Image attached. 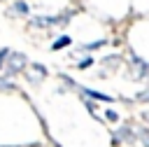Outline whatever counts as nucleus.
<instances>
[{
	"instance_id": "nucleus-11",
	"label": "nucleus",
	"mask_w": 149,
	"mask_h": 147,
	"mask_svg": "<svg viewBox=\"0 0 149 147\" xmlns=\"http://www.w3.org/2000/svg\"><path fill=\"white\" fill-rule=\"evenodd\" d=\"M0 91H16V86H14V82L5 75V77H0Z\"/></svg>"
},
{
	"instance_id": "nucleus-16",
	"label": "nucleus",
	"mask_w": 149,
	"mask_h": 147,
	"mask_svg": "<svg viewBox=\"0 0 149 147\" xmlns=\"http://www.w3.org/2000/svg\"><path fill=\"white\" fill-rule=\"evenodd\" d=\"M9 51H12V49H0V70L5 68V61H7V56H9Z\"/></svg>"
},
{
	"instance_id": "nucleus-17",
	"label": "nucleus",
	"mask_w": 149,
	"mask_h": 147,
	"mask_svg": "<svg viewBox=\"0 0 149 147\" xmlns=\"http://www.w3.org/2000/svg\"><path fill=\"white\" fill-rule=\"evenodd\" d=\"M105 119H109V121H119V114H116L114 110H105Z\"/></svg>"
},
{
	"instance_id": "nucleus-1",
	"label": "nucleus",
	"mask_w": 149,
	"mask_h": 147,
	"mask_svg": "<svg viewBox=\"0 0 149 147\" xmlns=\"http://www.w3.org/2000/svg\"><path fill=\"white\" fill-rule=\"evenodd\" d=\"M72 16H74V9H68V12H61V14H40V16H33V19H28V23L35 26V28H51V26H65Z\"/></svg>"
},
{
	"instance_id": "nucleus-14",
	"label": "nucleus",
	"mask_w": 149,
	"mask_h": 147,
	"mask_svg": "<svg viewBox=\"0 0 149 147\" xmlns=\"http://www.w3.org/2000/svg\"><path fill=\"white\" fill-rule=\"evenodd\" d=\"M91 65H93V58H91V56H86V58H81V61L77 63L79 70H86V68H91Z\"/></svg>"
},
{
	"instance_id": "nucleus-18",
	"label": "nucleus",
	"mask_w": 149,
	"mask_h": 147,
	"mask_svg": "<svg viewBox=\"0 0 149 147\" xmlns=\"http://www.w3.org/2000/svg\"><path fill=\"white\" fill-rule=\"evenodd\" d=\"M61 79L65 82V86H68V89H77V84H74V82H72V79H70L68 75H61Z\"/></svg>"
},
{
	"instance_id": "nucleus-3",
	"label": "nucleus",
	"mask_w": 149,
	"mask_h": 147,
	"mask_svg": "<svg viewBox=\"0 0 149 147\" xmlns=\"http://www.w3.org/2000/svg\"><path fill=\"white\" fill-rule=\"evenodd\" d=\"M130 77H135V79L149 77V63L144 58H140L137 54H130Z\"/></svg>"
},
{
	"instance_id": "nucleus-2",
	"label": "nucleus",
	"mask_w": 149,
	"mask_h": 147,
	"mask_svg": "<svg viewBox=\"0 0 149 147\" xmlns=\"http://www.w3.org/2000/svg\"><path fill=\"white\" fill-rule=\"evenodd\" d=\"M26 65H28V56H26V54H21V51H9L2 70H5L7 77H14V75H19V72H23Z\"/></svg>"
},
{
	"instance_id": "nucleus-5",
	"label": "nucleus",
	"mask_w": 149,
	"mask_h": 147,
	"mask_svg": "<svg viewBox=\"0 0 149 147\" xmlns=\"http://www.w3.org/2000/svg\"><path fill=\"white\" fill-rule=\"evenodd\" d=\"M121 63H123V56H121V54H107V56H102V61H100L102 70L98 72V77H107V75L114 72Z\"/></svg>"
},
{
	"instance_id": "nucleus-13",
	"label": "nucleus",
	"mask_w": 149,
	"mask_h": 147,
	"mask_svg": "<svg viewBox=\"0 0 149 147\" xmlns=\"http://www.w3.org/2000/svg\"><path fill=\"white\" fill-rule=\"evenodd\" d=\"M81 98H84V96H81ZM84 105L88 107V112H91L93 117H98V110H95V103H93V98H88V96H86V98H84Z\"/></svg>"
},
{
	"instance_id": "nucleus-19",
	"label": "nucleus",
	"mask_w": 149,
	"mask_h": 147,
	"mask_svg": "<svg viewBox=\"0 0 149 147\" xmlns=\"http://www.w3.org/2000/svg\"><path fill=\"white\" fill-rule=\"evenodd\" d=\"M147 114H149V112H147Z\"/></svg>"
},
{
	"instance_id": "nucleus-12",
	"label": "nucleus",
	"mask_w": 149,
	"mask_h": 147,
	"mask_svg": "<svg viewBox=\"0 0 149 147\" xmlns=\"http://www.w3.org/2000/svg\"><path fill=\"white\" fill-rule=\"evenodd\" d=\"M137 140L144 147H149V128H137Z\"/></svg>"
},
{
	"instance_id": "nucleus-7",
	"label": "nucleus",
	"mask_w": 149,
	"mask_h": 147,
	"mask_svg": "<svg viewBox=\"0 0 149 147\" xmlns=\"http://www.w3.org/2000/svg\"><path fill=\"white\" fill-rule=\"evenodd\" d=\"M30 14V5L26 0H14L7 9V16H28Z\"/></svg>"
},
{
	"instance_id": "nucleus-6",
	"label": "nucleus",
	"mask_w": 149,
	"mask_h": 147,
	"mask_svg": "<svg viewBox=\"0 0 149 147\" xmlns=\"http://www.w3.org/2000/svg\"><path fill=\"white\" fill-rule=\"evenodd\" d=\"M137 140V128L130 124H123L121 128L114 131V142H135Z\"/></svg>"
},
{
	"instance_id": "nucleus-9",
	"label": "nucleus",
	"mask_w": 149,
	"mask_h": 147,
	"mask_svg": "<svg viewBox=\"0 0 149 147\" xmlns=\"http://www.w3.org/2000/svg\"><path fill=\"white\" fill-rule=\"evenodd\" d=\"M105 44H107V40H95V42H88V44L77 47L74 54H88V51H95V49H100V47H105ZM74 54H72V56H74Z\"/></svg>"
},
{
	"instance_id": "nucleus-8",
	"label": "nucleus",
	"mask_w": 149,
	"mask_h": 147,
	"mask_svg": "<svg viewBox=\"0 0 149 147\" xmlns=\"http://www.w3.org/2000/svg\"><path fill=\"white\" fill-rule=\"evenodd\" d=\"M77 91H79L81 96H88V98H93V100L114 103V98H112V96H107V93H102V91H93V89H86V86H77Z\"/></svg>"
},
{
	"instance_id": "nucleus-4",
	"label": "nucleus",
	"mask_w": 149,
	"mask_h": 147,
	"mask_svg": "<svg viewBox=\"0 0 149 147\" xmlns=\"http://www.w3.org/2000/svg\"><path fill=\"white\" fill-rule=\"evenodd\" d=\"M23 72H26V79H28L30 84H42V82L47 79V75H49V70H47L42 63H30Z\"/></svg>"
},
{
	"instance_id": "nucleus-10",
	"label": "nucleus",
	"mask_w": 149,
	"mask_h": 147,
	"mask_svg": "<svg viewBox=\"0 0 149 147\" xmlns=\"http://www.w3.org/2000/svg\"><path fill=\"white\" fill-rule=\"evenodd\" d=\"M70 44H72L70 35H61V37H56V40H54V44H51V51H61V49H65V47H70Z\"/></svg>"
},
{
	"instance_id": "nucleus-15",
	"label": "nucleus",
	"mask_w": 149,
	"mask_h": 147,
	"mask_svg": "<svg viewBox=\"0 0 149 147\" xmlns=\"http://www.w3.org/2000/svg\"><path fill=\"white\" fill-rule=\"evenodd\" d=\"M135 100H140V103H149V89L137 91V93H135Z\"/></svg>"
}]
</instances>
